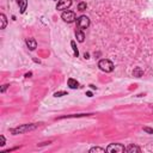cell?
I'll list each match as a JSON object with an SVG mask.
<instances>
[{"mask_svg": "<svg viewBox=\"0 0 153 153\" xmlns=\"http://www.w3.org/2000/svg\"><path fill=\"white\" fill-rule=\"evenodd\" d=\"M98 67H99V69H102V71L105 72V73H110V72L114 71V63H112L110 60H108V59L100 60V61L98 62Z\"/></svg>", "mask_w": 153, "mask_h": 153, "instance_id": "6da1fadb", "label": "cell"}, {"mask_svg": "<svg viewBox=\"0 0 153 153\" xmlns=\"http://www.w3.org/2000/svg\"><path fill=\"white\" fill-rule=\"evenodd\" d=\"M90 25V19L88 17L86 16H80L78 19H76V27L78 29H81V30H85L87 29Z\"/></svg>", "mask_w": 153, "mask_h": 153, "instance_id": "7a4b0ae2", "label": "cell"}, {"mask_svg": "<svg viewBox=\"0 0 153 153\" xmlns=\"http://www.w3.org/2000/svg\"><path fill=\"white\" fill-rule=\"evenodd\" d=\"M37 127V124H24L22 127H18V128H13L11 131L13 134H22V133H25L27 130H31V129H35Z\"/></svg>", "mask_w": 153, "mask_h": 153, "instance_id": "3957f363", "label": "cell"}, {"mask_svg": "<svg viewBox=\"0 0 153 153\" xmlns=\"http://www.w3.org/2000/svg\"><path fill=\"white\" fill-rule=\"evenodd\" d=\"M61 18H62L66 23H73V22L76 19L75 13H74L73 11H68V10H66V11H63V12H62Z\"/></svg>", "mask_w": 153, "mask_h": 153, "instance_id": "277c9868", "label": "cell"}, {"mask_svg": "<svg viewBox=\"0 0 153 153\" xmlns=\"http://www.w3.org/2000/svg\"><path fill=\"white\" fill-rule=\"evenodd\" d=\"M124 151H126V148L121 143H111L106 147V152H118V153H121V152H124Z\"/></svg>", "mask_w": 153, "mask_h": 153, "instance_id": "5b68a950", "label": "cell"}, {"mask_svg": "<svg viewBox=\"0 0 153 153\" xmlns=\"http://www.w3.org/2000/svg\"><path fill=\"white\" fill-rule=\"evenodd\" d=\"M72 5V0H59L56 8L59 11H66L67 8H69Z\"/></svg>", "mask_w": 153, "mask_h": 153, "instance_id": "8992f818", "label": "cell"}, {"mask_svg": "<svg viewBox=\"0 0 153 153\" xmlns=\"http://www.w3.org/2000/svg\"><path fill=\"white\" fill-rule=\"evenodd\" d=\"M26 45H27V48L30 50H35L36 47H37V42H36L35 38H27L26 39Z\"/></svg>", "mask_w": 153, "mask_h": 153, "instance_id": "52a82bcc", "label": "cell"}, {"mask_svg": "<svg viewBox=\"0 0 153 153\" xmlns=\"http://www.w3.org/2000/svg\"><path fill=\"white\" fill-rule=\"evenodd\" d=\"M75 37H76L78 42H84L85 35H84V32H82V30H81V29H78V30L75 31Z\"/></svg>", "mask_w": 153, "mask_h": 153, "instance_id": "ba28073f", "label": "cell"}, {"mask_svg": "<svg viewBox=\"0 0 153 153\" xmlns=\"http://www.w3.org/2000/svg\"><path fill=\"white\" fill-rule=\"evenodd\" d=\"M19 7H20V12L24 13L25 10H26V6H27V0H17Z\"/></svg>", "mask_w": 153, "mask_h": 153, "instance_id": "9c48e42d", "label": "cell"}, {"mask_svg": "<svg viewBox=\"0 0 153 153\" xmlns=\"http://www.w3.org/2000/svg\"><path fill=\"white\" fill-rule=\"evenodd\" d=\"M67 84H68V86L71 87V88H78L79 87V82L75 80V79H68V81H67Z\"/></svg>", "mask_w": 153, "mask_h": 153, "instance_id": "30bf717a", "label": "cell"}, {"mask_svg": "<svg viewBox=\"0 0 153 153\" xmlns=\"http://www.w3.org/2000/svg\"><path fill=\"white\" fill-rule=\"evenodd\" d=\"M126 151H127V152H129V153H133V152H140V148H139V147H136V146L130 145L128 148H126Z\"/></svg>", "mask_w": 153, "mask_h": 153, "instance_id": "8fae6325", "label": "cell"}, {"mask_svg": "<svg viewBox=\"0 0 153 153\" xmlns=\"http://www.w3.org/2000/svg\"><path fill=\"white\" fill-rule=\"evenodd\" d=\"M0 18H1V29H5L6 27V24H7V20H6V16L4 13L0 14Z\"/></svg>", "mask_w": 153, "mask_h": 153, "instance_id": "7c38bea8", "label": "cell"}, {"mask_svg": "<svg viewBox=\"0 0 153 153\" xmlns=\"http://www.w3.org/2000/svg\"><path fill=\"white\" fill-rule=\"evenodd\" d=\"M86 7H87V5H86V2H84V1H81V2L78 4V10H79V11H85Z\"/></svg>", "mask_w": 153, "mask_h": 153, "instance_id": "4fadbf2b", "label": "cell"}, {"mask_svg": "<svg viewBox=\"0 0 153 153\" xmlns=\"http://www.w3.org/2000/svg\"><path fill=\"white\" fill-rule=\"evenodd\" d=\"M71 45H72V48H73V51H74V56H75V57H78V55H79V51H78V49H76L75 42H74V41H72V42H71Z\"/></svg>", "mask_w": 153, "mask_h": 153, "instance_id": "5bb4252c", "label": "cell"}, {"mask_svg": "<svg viewBox=\"0 0 153 153\" xmlns=\"http://www.w3.org/2000/svg\"><path fill=\"white\" fill-rule=\"evenodd\" d=\"M106 149H104V148H100V147H93V148H91L90 149V152L91 153H93V152H100V153H104Z\"/></svg>", "mask_w": 153, "mask_h": 153, "instance_id": "9a60e30c", "label": "cell"}, {"mask_svg": "<svg viewBox=\"0 0 153 153\" xmlns=\"http://www.w3.org/2000/svg\"><path fill=\"white\" fill-rule=\"evenodd\" d=\"M141 75H142V71H141L140 68H136V69L134 71V76H137V78H139V76H141Z\"/></svg>", "mask_w": 153, "mask_h": 153, "instance_id": "2e32d148", "label": "cell"}, {"mask_svg": "<svg viewBox=\"0 0 153 153\" xmlns=\"http://www.w3.org/2000/svg\"><path fill=\"white\" fill-rule=\"evenodd\" d=\"M63 94H66V92L65 91H60V92H55V97H61V96H63Z\"/></svg>", "mask_w": 153, "mask_h": 153, "instance_id": "e0dca14e", "label": "cell"}, {"mask_svg": "<svg viewBox=\"0 0 153 153\" xmlns=\"http://www.w3.org/2000/svg\"><path fill=\"white\" fill-rule=\"evenodd\" d=\"M143 130H145V131H147V133H149V134H153V129H152V128L145 127V128H143Z\"/></svg>", "mask_w": 153, "mask_h": 153, "instance_id": "ac0fdd59", "label": "cell"}, {"mask_svg": "<svg viewBox=\"0 0 153 153\" xmlns=\"http://www.w3.org/2000/svg\"><path fill=\"white\" fill-rule=\"evenodd\" d=\"M0 140H1V143H0V145H1V146H4V145H5V137H4L2 135L0 136Z\"/></svg>", "mask_w": 153, "mask_h": 153, "instance_id": "d6986e66", "label": "cell"}, {"mask_svg": "<svg viewBox=\"0 0 153 153\" xmlns=\"http://www.w3.org/2000/svg\"><path fill=\"white\" fill-rule=\"evenodd\" d=\"M7 86H8V85H4V86H2V88H1V92H5V90L7 88Z\"/></svg>", "mask_w": 153, "mask_h": 153, "instance_id": "ffe728a7", "label": "cell"}, {"mask_svg": "<svg viewBox=\"0 0 153 153\" xmlns=\"http://www.w3.org/2000/svg\"><path fill=\"white\" fill-rule=\"evenodd\" d=\"M56 1H57V0H56Z\"/></svg>", "mask_w": 153, "mask_h": 153, "instance_id": "44dd1931", "label": "cell"}]
</instances>
